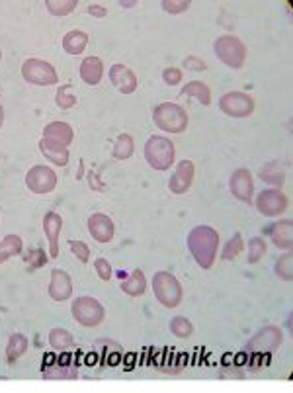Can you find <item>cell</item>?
<instances>
[{
	"label": "cell",
	"mask_w": 293,
	"mask_h": 393,
	"mask_svg": "<svg viewBox=\"0 0 293 393\" xmlns=\"http://www.w3.org/2000/svg\"><path fill=\"white\" fill-rule=\"evenodd\" d=\"M188 250L192 252V256H194V261L198 262L199 268L210 270L217 261L219 233L210 225L194 227L188 233Z\"/></svg>",
	"instance_id": "1"
},
{
	"label": "cell",
	"mask_w": 293,
	"mask_h": 393,
	"mask_svg": "<svg viewBox=\"0 0 293 393\" xmlns=\"http://www.w3.org/2000/svg\"><path fill=\"white\" fill-rule=\"evenodd\" d=\"M152 121L164 133H184L188 130V112L174 102H163L152 110Z\"/></svg>",
	"instance_id": "2"
},
{
	"label": "cell",
	"mask_w": 293,
	"mask_h": 393,
	"mask_svg": "<svg viewBox=\"0 0 293 393\" xmlns=\"http://www.w3.org/2000/svg\"><path fill=\"white\" fill-rule=\"evenodd\" d=\"M152 292H154L156 301L168 310H176L182 301V286H180L178 278L166 270H159L152 276Z\"/></svg>",
	"instance_id": "3"
},
{
	"label": "cell",
	"mask_w": 293,
	"mask_h": 393,
	"mask_svg": "<svg viewBox=\"0 0 293 393\" xmlns=\"http://www.w3.org/2000/svg\"><path fill=\"white\" fill-rule=\"evenodd\" d=\"M176 157L174 143L166 137L161 135H151L145 143V159L149 163V167L154 170H168L172 167Z\"/></svg>",
	"instance_id": "4"
},
{
	"label": "cell",
	"mask_w": 293,
	"mask_h": 393,
	"mask_svg": "<svg viewBox=\"0 0 293 393\" xmlns=\"http://www.w3.org/2000/svg\"><path fill=\"white\" fill-rule=\"evenodd\" d=\"M213 51L231 69H241L246 61V46L236 36H221L213 41Z\"/></svg>",
	"instance_id": "5"
},
{
	"label": "cell",
	"mask_w": 293,
	"mask_h": 393,
	"mask_svg": "<svg viewBox=\"0 0 293 393\" xmlns=\"http://www.w3.org/2000/svg\"><path fill=\"white\" fill-rule=\"evenodd\" d=\"M70 313L86 329L98 327L105 317L104 305L98 299L90 298V296H82V298L74 299L72 305H70Z\"/></svg>",
	"instance_id": "6"
},
{
	"label": "cell",
	"mask_w": 293,
	"mask_h": 393,
	"mask_svg": "<svg viewBox=\"0 0 293 393\" xmlns=\"http://www.w3.org/2000/svg\"><path fill=\"white\" fill-rule=\"evenodd\" d=\"M22 77L26 83L35 86H53L59 83V74L51 63L41 59H26L22 65Z\"/></svg>",
	"instance_id": "7"
},
{
	"label": "cell",
	"mask_w": 293,
	"mask_h": 393,
	"mask_svg": "<svg viewBox=\"0 0 293 393\" xmlns=\"http://www.w3.org/2000/svg\"><path fill=\"white\" fill-rule=\"evenodd\" d=\"M283 343V333L280 327L276 325H268L264 329H260L245 346V352H260V354H272L276 352Z\"/></svg>",
	"instance_id": "8"
},
{
	"label": "cell",
	"mask_w": 293,
	"mask_h": 393,
	"mask_svg": "<svg viewBox=\"0 0 293 393\" xmlns=\"http://www.w3.org/2000/svg\"><path fill=\"white\" fill-rule=\"evenodd\" d=\"M219 108L223 114H227L229 118L245 119L252 116L254 112V100L252 96L246 92H227L219 100Z\"/></svg>",
	"instance_id": "9"
},
{
	"label": "cell",
	"mask_w": 293,
	"mask_h": 393,
	"mask_svg": "<svg viewBox=\"0 0 293 393\" xmlns=\"http://www.w3.org/2000/svg\"><path fill=\"white\" fill-rule=\"evenodd\" d=\"M26 186L34 194H49L57 186V174L51 167L46 165H35L26 174Z\"/></svg>",
	"instance_id": "10"
},
{
	"label": "cell",
	"mask_w": 293,
	"mask_h": 393,
	"mask_svg": "<svg viewBox=\"0 0 293 393\" xmlns=\"http://www.w3.org/2000/svg\"><path fill=\"white\" fill-rule=\"evenodd\" d=\"M287 196L280 190V188H270V190H262L256 198L258 212L266 217H278L285 210H287Z\"/></svg>",
	"instance_id": "11"
},
{
	"label": "cell",
	"mask_w": 293,
	"mask_h": 393,
	"mask_svg": "<svg viewBox=\"0 0 293 393\" xmlns=\"http://www.w3.org/2000/svg\"><path fill=\"white\" fill-rule=\"evenodd\" d=\"M229 190L233 194L239 202L252 203V196H254V180L248 168H236L231 179H229Z\"/></svg>",
	"instance_id": "12"
},
{
	"label": "cell",
	"mask_w": 293,
	"mask_h": 393,
	"mask_svg": "<svg viewBox=\"0 0 293 393\" xmlns=\"http://www.w3.org/2000/svg\"><path fill=\"white\" fill-rule=\"evenodd\" d=\"M194 174H196V167L192 161H180L176 167L174 174L168 180V190L172 194H186L192 188L194 182Z\"/></svg>",
	"instance_id": "13"
},
{
	"label": "cell",
	"mask_w": 293,
	"mask_h": 393,
	"mask_svg": "<svg viewBox=\"0 0 293 393\" xmlns=\"http://www.w3.org/2000/svg\"><path fill=\"white\" fill-rule=\"evenodd\" d=\"M110 83L114 84L121 94H133L137 90V77L125 65H112L110 67Z\"/></svg>",
	"instance_id": "14"
},
{
	"label": "cell",
	"mask_w": 293,
	"mask_h": 393,
	"mask_svg": "<svg viewBox=\"0 0 293 393\" xmlns=\"http://www.w3.org/2000/svg\"><path fill=\"white\" fill-rule=\"evenodd\" d=\"M88 233L94 241L105 245L114 239L116 227H114V221L105 214H92L88 217Z\"/></svg>",
	"instance_id": "15"
},
{
	"label": "cell",
	"mask_w": 293,
	"mask_h": 393,
	"mask_svg": "<svg viewBox=\"0 0 293 393\" xmlns=\"http://www.w3.org/2000/svg\"><path fill=\"white\" fill-rule=\"evenodd\" d=\"M70 296H72L70 276L61 268H53L51 270V282H49V298L53 301H65Z\"/></svg>",
	"instance_id": "16"
},
{
	"label": "cell",
	"mask_w": 293,
	"mask_h": 393,
	"mask_svg": "<svg viewBox=\"0 0 293 393\" xmlns=\"http://www.w3.org/2000/svg\"><path fill=\"white\" fill-rule=\"evenodd\" d=\"M264 233H268L272 243L283 250H292L293 247V221L292 219H281L278 223H274L268 229H264Z\"/></svg>",
	"instance_id": "17"
},
{
	"label": "cell",
	"mask_w": 293,
	"mask_h": 393,
	"mask_svg": "<svg viewBox=\"0 0 293 393\" xmlns=\"http://www.w3.org/2000/svg\"><path fill=\"white\" fill-rule=\"evenodd\" d=\"M63 231V217L55 212H49L43 217V233H46L47 243H49V254L51 259L59 256V235Z\"/></svg>",
	"instance_id": "18"
},
{
	"label": "cell",
	"mask_w": 293,
	"mask_h": 393,
	"mask_svg": "<svg viewBox=\"0 0 293 393\" xmlns=\"http://www.w3.org/2000/svg\"><path fill=\"white\" fill-rule=\"evenodd\" d=\"M43 139L69 147L72 143V139H74V131L65 121H51L43 128Z\"/></svg>",
	"instance_id": "19"
},
{
	"label": "cell",
	"mask_w": 293,
	"mask_h": 393,
	"mask_svg": "<svg viewBox=\"0 0 293 393\" xmlns=\"http://www.w3.org/2000/svg\"><path fill=\"white\" fill-rule=\"evenodd\" d=\"M39 153L46 157L47 161H51L55 167H67L69 165V149L65 145H59L49 139L39 141Z\"/></svg>",
	"instance_id": "20"
},
{
	"label": "cell",
	"mask_w": 293,
	"mask_h": 393,
	"mask_svg": "<svg viewBox=\"0 0 293 393\" xmlns=\"http://www.w3.org/2000/svg\"><path fill=\"white\" fill-rule=\"evenodd\" d=\"M81 79L86 84L90 86H96L100 84L102 77H104V63L100 57H86V59L81 63Z\"/></svg>",
	"instance_id": "21"
},
{
	"label": "cell",
	"mask_w": 293,
	"mask_h": 393,
	"mask_svg": "<svg viewBox=\"0 0 293 393\" xmlns=\"http://www.w3.org/2000/svg\"><path fill=\"white\" fill-rule=\"evenodd\" d=\"M119 290L129 296V298H139L147 292V278L143 274V270H133V274L125 278L121 284H119Z\"/></svg>",
	"instance_id": "22"
},
{
	"label": "cell",
	"mask_w": 293,
	"mask_h": 393,
	"mask_svg": "<svg viewBox=\"0 0 293 393\" xmlns=\"http://www.w3.org/2000/svg\"><path fill=\"white\" fill-rule=\"evenodd\" d=\"M180 96H192L196 98L201 106H211V90L210 86L201 81H190V83L180 90Z\"/></svg>",
	"instance_id": "23"
},
{
	"label": "cell",
	"mask_w": 293,
	"mask_h": 393,
	"mask_svg": "<svg viewBox=\"0 0 293 393\" xmlns=\"http://www.w3.org/2000/svg\"><path fill=\"white\" fill-rule=\"evenodd\" d=\"M86 46H88V36L81 30H72V32L63 36V49L69 55H81Z\"/></svg>",
	"instance_id": "24"
},
{
	"label": "cell",
	"mask_w": 293,
	"mask_h": 393,
	"mask_svg": "<svg viewBox=\"0 0 293 393\" xmlns=\"http://www.w3.org/2000/svg\"><path fill=\"white\" fill-rule=\"evenodd\" d=\"M28 352V336L22 333H14L8 339V345H6V360L14 364L16 360H20Z\"/></svg>",
	"instance_id": "25"
},
{
	"label": "cell",
	"mask_w": 293,
	"mask_h": 393,
	"mask_svg": "<svg viewBox=\"0 0 293 393\" xmlns=\"http://www.w3.org/2000/svg\"><path fill=\"white\" fill-rule=\"evenodd\" d=\"M23 249L22 237L18 235H6L0 241V264L10 261L12 256H18Z\"/></svg>",
	"instance_id": "26"
},
{
	"label": "cell",
	"mask_w": 293,
	"mask_h": 393,
	"mask_svg": "<svg viewBox=\"0 0 293 393\" xmlns=\"http://www.w3.org/2000/svg\"><path fill=\"white\" fill-rule=\"evenodd\" d=\"M133 151H135L133 137L128 135V133H123V135H119L116 139L114 149H112V157H114L116 161H128L129 157L133 155Z\"/></svg>",
	"instance_id": "27"
},
{
	"label": "cell",
	"mask_w": 293,
	"mask_h": 393,
	"mask_svg": "<svg viewBox=\"0 0 293 393\" xmlns=\"http://www.w3.org/2000/svg\"><path fill=\"white\" fill-rule=\"evenodd\" d=\"M49 345L53 346L55 350H69L77 343H74V336L67 329H53L49 333Z\"/></svg>",
	"instance_id": "28"
},
{
	"label": "cell",
	"mask_w": 293,
	"mask_h": 393,
	"mask_svg": "<svg viewBox=\"0 0 293 393\" xmlns=\"http://www.w3.org/2000/svg\"><path fill=\"white\" fill-rule=\"evenodd\" d=\"M260 179L272 184V186H276V188H281L283 180H285V174H283V168L278 163H270V165H266V167L260 170Z\"/></svg>",
	"instance_id": "29"
},
{
	"label": "cell",
	"mask_w": 293,
	"mask_h": 393,
	"mask_svg": "<svg viewBox=\"0 0 293 393\" xmlns=\"http://www.w3.org/2000/svg\"><path fill=\"white\" fill-rule=\"evenodd\" d=\"M77 0H46L47 12L53 16H69L77 10Z\"/></svg>",
	"instance_id": "30"
},
{
	"label": "cell",
	"mask_w": 293,
	"mask_h": 393,
	"mask_svg": "<svg viewBox=\"0 0 293 393\" xmlns=\"http://www.w3.org/2000/svg\"><path fill=\"white\" fill-rule=\"evenodd\" d=\"M274 270H276V276H278L280 280H285V282H292V280H293V256H292V250H287V254H283V256H280V259L276 261V266H274Z\"/></svg>",
	"instance_id": "31"
},
{
	"label": "cell",
	"mask_w": 293,
	"mask_h": 393,
	"mask_svg": "<svg viewBox=\"0 0 293 393\" xmlns=\"http://www.w3.org/2000/svg\"><path fill=\"white\" fill-rule=\"evenodd\" d=\"M245 249V241H243V235L241 233H234L233 237L229 239V243L225 245V249L221 252L223 261H233L236 259L241 252Z\"/></svg>",
	"instance_id": "32"
},
{
	"label": "cell",
	"mask_w": 293,
	"mask_h": 393,
	"mask_svg": "<svg viewBox=\"0 0 293 393\" xmlns=\"http://www.w3.org/2000/svg\"><path fill=\"white\" fill-rule=\"evenodd\" d=\"M77 376H79V370L70 368L67 364L53 366V368H47V372H43L46 380H74Z\"/></svg>",
	"instance_id": "33"
},
{
	"label": "cell",
	"mask_w": 293,
	"mask_h": 393,
	"mask_svg": "<svg viewBox=\"0 0 293 393\" xmlns=\"http://www.w3.org/2000/svg\"><path fill=\"white\" fill-rule=\"evenodd\" d=\"M268 252V245L262 237L250 239V245H248V264H256L262 261V256Z\"/></svg>",
	"instance_id": "34"
},
{
	"label": "cell",
	"mask_w": 293,
	"mask_h": 393,
	"mask_svg": "<svg viewBox=\"0 0 293 393\" xmlns=\"http://www.w3.org/2000/svg\"><path fill=\"white\" fill-rule=\"evenodd\" d=\"M170 333L178 336V339H188L190 334L194 333V325L186 317H174L170 321Z\"/></svg>",
	"instance_id": "35"
},
{
	"label": "cell",
	"mask_w": 293,
	"mask_h": 393,
	"mask_svg": "<svg viewBox=\"0 0 293 393\" xmlns=\"http://www.w3.org/2000/svg\"><path fill=\"white\" fill-rule=\"evenodd\" d=\"M69 88L70 84H65V86L59 88L57 94H55V104H57L61 110H70V108H74V104H77V96L70 94Z\"/></svg>",
	"instance_id": "36"
},
{
	"label": "cell",
	"mask_w": 293,
	"mask_h": 393,
	"mask_svg": "<svg viewBox=\"0 0 293 393\" xmlns=\"http://www.w3.org/2000/svg\"><path fill=\"white\" fill-rule=\"evenodd\" d=\"M161 6L166 14H182L192 6V2L190 0H163Z\"/></svg>",
	"instance_id": "37"
},
{
	"label": "cell",
	"mask_w": 293,
	"mask_h": 393,
	"mask_svg": "<svg viewBox=\"0 0 293 393\" xmlns=\"http://www.w3.org/2000/svg\"><path fill=\"white\" fill-rule=\"evenodd\" d=\"M69 245H70V250H72V254H74V256H77L82 264H86V262L90 261V249H88V245H86V243L70 239Z\"/></svg>",
	"instance_id": "38"
},
{
	"label": "cell",
	"mask_w": 293,
	"mask_h": 393,
	"mask_svg": "<svg viewBox=\"0 0 293 393\" xmlns=\"http://www.w3.org/2000/svg\"><path fill=\"white\" fill-rule=\"evenodd\" d=\"M182 77H184V72L176 69V67H166L163 71V81L168 86H176V84L182 83Z\"/></svg>",
	"instance_id": "39"
},
{
	"label": "cell",
	"mask_w": 293,
	"mask_h": 393,
	"mask_svg": "<svg viewBox=\"0 0 293 393\" xmlns=\"http://www.w3.org/2000/svg\"><path fill=\"white\" fill-rule=\"evenodd\" d=\"M94 268H96V274L100 276V280H104V282H108L112 278V274H114L110 262L105 261V259H96L94 261Z\"/></svg>",
	"instance_id": "40"
},
{
	"label": "cell",
	"mask_w": 293,
	"mask_h": 393,
	"mask_svg": "<svg viewBox=\"0 0 293 393\" xmlns=\"http://www.w3.org/2000/svg\"><path fill=\"white\" fill-rule=\"evenodd\" d=\"M26 261L32 264V268H39V266H43L47 262V254L41 249H34L28 252Z\"/></svg>",
	"instance_id": "41"
},
{
	"label": "cell",
	"mask_w": 293,
	"mask_h": 393,
	"mask_svg": "<svg viewBox=\"0 0 293 393\" xmlns=\"http://www.w3.org/2000/svg\"><path fill=\"white\" fill-rule=\"evenodd\" d=\"M182 65H184V69H188V71H194V72H201L208 69V65L199 59V57H196V55H188Z\"/></svg>",
	"instance_id": "42"
},
{
	"label": "cell",
	"mask_w": 293,
	"mask_h": 393,
	"mask_svg": "<svg viewBox=\"0 0 293 393\" xmlns=\"http://www.w3.org/2000/svg\"><path fill=\"white\" fill-rule=\"evenodd\" d=\"M86 12L94 16V18H105L108 16V10H105L104 6H100V4H90Z\"/></svg>",
	"instance_id": "43"
},
{
	"label": "cell",
	"mask_w": 293,
	"mask_h": 393,
	"mask_svg": "<svg viewBox=\"0 0 293 393\" xmlns=\"http://www.w3.org/2000/svg\"><path fill=\"white\" fill-rule=\"evenodd\" d=\"M88 182H90V188H92V190H104V184H100V180H98V177H96L94 172L88 174Z\"/></svg>",
	"instance_id": "44"
},
{
	"label": "cell",
	"mask_w": 293,
	"mask_h": 393,
	"mask_svg": "<svg viewBox=\"0 0 293 393\" xmlns=\"http://www.w3.org/2000/svg\"><path fill=\"white\" fill-rule=\"evenodd\" d=\"M137 4H139L137 0H121V2H119L121 8H135Z\"/></svg>",
	"instance_id": "45"
},
{
	"label": "cell",
	"mask_w": 293,
	"mask_h": 393,
	"mask_svg": "<svg viewBox=\"0 0 293 393\" xmlns=\"http://www.w3.org/2000/svg\"><path fill=\"white\" fill-rule=\"evenodd\" d=\"M4 123V108H2V102H0V128Z\"/></svg>",
	"instance_id": "46"
},
{
	"label": "cell",
	"mask_w": 293,
	"mask_h": 393,
	"mask_svg": "<svg viewBox=\"0 0 293 393\" xmlns=\"http://www.w3.org/2000/svg\"><path fill=\"white\" fill-rule=\"evenodd\" d=\"M0 55H2V53H0Z\"/></svg>",
	"instance_id": "47"
}]
</instances>
